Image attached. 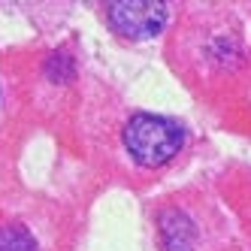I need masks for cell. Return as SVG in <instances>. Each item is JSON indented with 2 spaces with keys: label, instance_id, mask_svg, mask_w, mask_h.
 I'll return each instance as SVG.
<instances>
[{
  "label": "cell",
  "instance_id": "4",
  "mask_svg": "<svg viewBox=\"0 0 251 251\" xmlns=\"http://www.w3.org/2000/svg\"><path fill=\"white\" fill-rule=\"evenodd\" d=\"M0 251H37V242L22 224H6L0 227Z\"/></svg>",
  "mask_w": 251,
  "mask_h": 251
},
{
  "label": "cell",
  "instance_id": "2",
  "mask_svg": "<svg viewBox=\"0 0 251 251\" xmlns=\"http://www.w3.org/2000/svg\"><path fill=\"white\" fill-rule=\"evenodd\" d=\"M106 22L127 40H149L167 25V3L160 0H115L106 3Z\"/></svg>",
  "mask_w": 251,
  "mask_h": 251
},
{
  "label": "cell",
  "instance_id": "3",
  "mask_svg": "<svg viewBox=\"0 0 251 251\" xmlns=\"http://www.w3.org/2000/svg\"><path fill=\"white\" fill-rule=\"evenodd\" d=\"M160 242L164 251H188L194 242V227L182 212H167L160 218Z\"/></svg>",
  "mask_w": 251,
  "mask_h": 251
},
{
  "label": "cell",
  "instance_id": "1",
  "mask_svg": "<svg viewBox=\"0 0 251 251\" xmlns=\"http://www.w3.org/2000/svg\"><path fill=\"white\" fill-rule=\"evenodd\" d=\"M185 146V130L167 115L136 112L124 124V149L142 167H164Z\"/></svg>",
  "mask_w": 251,
  "mask_h": 251
}]
</instances>
